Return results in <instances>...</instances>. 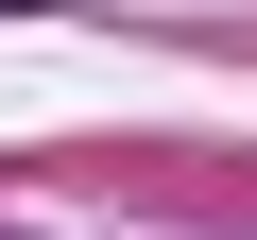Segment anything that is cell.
Instances as JSON below:
<instances>
[{
  "label": "cell",
  "instance_id": "cell-1",
  "mask_svg": "<svg viewBox=\"0 0 257 240\" xmlns=\"http://www.w3.org/2000/svg\"><path fill=\"white\" fill-rule=\"evenodd\" d=\"M0 18H35V0H0Z\"/></svg>",
  "mask_w": 257,
  "mask_h": 240
}]
</instances>
